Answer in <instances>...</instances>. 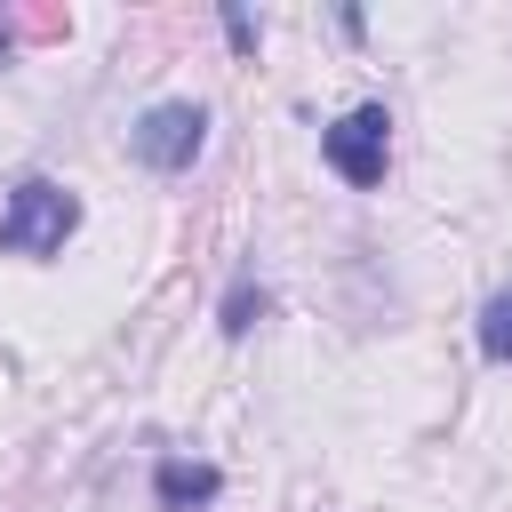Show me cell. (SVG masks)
I'll use <instances>...</instances> for the list:
<instances>
[{"mask_svg":"<svg viewBox=\"0 0 512 512\" xmlns=\"http://www.w3.org/2000/svg\"><path fill=\"white\" fill-rule=\"evenodd\" d=\"M80 224V200L48 176H24L8 192V216H0V256H56Z\"/></svg>","mask_w":512,"mask_h":512,"instance_id":"cell-1","label":"cell"},{"mask_svg":"<svg viewBox=\"0 0 512 512\" xmlns=\"http://www.w3.org/2000/svg\"><path fill=\"white\" fill-rule=\"evenodd\" d=\"M256 312H264V296H256V288H232V296H224V336H248Z\"/></svg>","mask_w":512,"mask_h":512,"instance_id":"cell-6","label":"cell"},{"mask_svg":"<svg viewBox=\"0 0 512 512\" xmlns=\"http://www.w3.org/2000/svg\"><path fill=\"white\" fill-rule=\"evenodd\" d=\"M224 32H232V48H256V24H248L240 8H224Z\"/></svg>","mask_w":512,"mask_h":512,"instance_id":"cell-7","label":"cell"},{"mask_svg":"<svg viewBox=\"0 0 512 512\" xmlns=\"http://www.w3.org/2000/svg\"><path fill=\"white\" fill-rule=\"evenodd\" d=\"M200 136H208V112H200V104H152V112L128 128V152H136L144 168L176 176V168L200 160Z\"/></svg>","mask_w":512,"mask_h":512,"instance_id":"cell-3","label":"cell"},{"mask_svg":"<svg viewBox=\"0 0 512 512\" xmlns=\"http://www.w3.org/2000/svg\"><path fill=\"white\" fill-rule=\"evenodd\" d=\"M320 152H328V168H336L344 184H384V160H392V120H384V104H352V112L320 136Z\"/></svg>","mask_w":512,"mask_h":512,"instance_id":"cell-2","label":"cell"},{"mask_svg":"<svg viewBox=\"0 0 512 512\" xmlns=\"http://www.w3.org/2000/svg\"><path fill=\"white\" fill-rule=\"evenodd\" d=\"M480 352H488V360H512V288L488 296V312H480Z\"/></svg>","mask_w":512,"mask_h":512,"instance_id":"cell-5","label":"cell"},{"mask_svg":"<svg viewBox=\"0 0 512 512\" xmlns=\"http://www.w3.org/2000/svg\"><path fill=\"white\" fill-rule=\"evenodd\" d=\"M224 480H216V464H184V456H168L160 472H152V496L168 504V512H192V504H208Z\"/></svg>","mask_w":512,"mask_h":512,"instance_id":"cell-4","label":"cell"}]
</instances>
